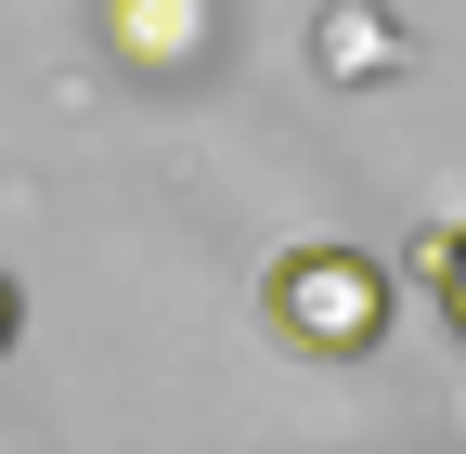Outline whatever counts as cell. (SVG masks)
Listing matches in <instances>:
<instances>
[{
	"label": "cell",
	"mask_w": 466,
	"mask_h": 454,
	"mask_svg": "<svg viewBox=\"0 0 466 454\" xmlns=\"http://www.w3.org/2000/svg\"><path fill=\"white\" fill-rule=\"evenodd\" d=\"M259 312L285 351H311V364H363L376 337H389V273L363 247H285L259 273Z\"/></svg>",
	"instance_id": "1"
},
{
	"label": "cell",
	"mask_w": 466,
	"mask_h": 454,
	"mask_svg": "<svg viewBox=\"0 0 466 454\" xmlns=\"http://www.w3.org/2000/svg\"><path fill=\"white\" fill-rule=\"evenodd\" d=\"M428 299H441V325L466 337V221H441V234H428Z\"/></svg>",
	"instance_id": "2"
},
{
	"label": "cell",
	"mask_w": 466,
	"mask_h": 454,
	"mask_svg": "<svg viewBox=\"0 0 466 454\" xmlns=\"http://www.w3.org/2000/svg\"><path fill=\"white\" fill-rule=\"evenodd\" d=\"M14 325H26V299H14V273H0V351H14Z\"/></svg>",
	"instance_id": "3"
}]
</instances>
